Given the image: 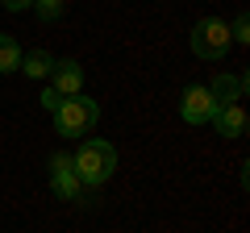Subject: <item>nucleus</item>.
I'll use <instances>...</instances> for the list:
<instances>
[{
  "label": "nucleus",
  "instance_id": "obj_3",
  "mask_svg": "<svg viewBox=\"0 0 250 233\" xmlns=\"http://www.w3.org/2000/svg\"><path fill=\"white\" fill-rule=\"evenodd\" d=\"M192 54L196 58H205V63H217V58H225L229 54V46H233V38H229V25H225L221 17H200L196 25H192Z\"/></svg>",
  "mask_w": 250,
  "mask_h": 233
},
{
  "label": "nucleus",
  "instance_id": "obj_12",
  "mask_svg": "<svg viewBox=\"0 0 250 233\" xmlns=\"http://www.w3.org/2000/svg\"><path fill=\"white\" fill-rule=\"evenodd\" d=\"M34 9H38V17H42V21H54L62 13V0H34Z\"/></svg>",
  "mask_w": 250,
  "mask_h": 233
},
{
  "label": "nucleus",
  "instance_id": "obj_9",
  "mask_svg": "<svg viewBox=\"0 0 250 233\" xmlns=\"http://www.w3.org/2000/svg\"><path fill=\"white\" fill-rule=\"evenodd\" d=\"M50 67H54V54H46V50L21 54V71H25L29 79H46V75H50Z\"/></svg>",
  "mask_w": 250,
  "mask_h": 233
},
{
  "label": "nucleus",
  "instance_id": "obj_4",
  "mask_svg": "<svg viewBox=\"0 0 250 233\" xmlns=\"http://www.w3.org/2000/svg\"><path fill=\"white\" fill-rule=\"evenodd\" d=\"M50 188L62 200H80L83 196V183H80V175L71 167V154H54L50 158Z\"/></svg>",
  "mask_w": 250,
  "mask_h": 233
},
{
  "label": "nucleus",
  "instance_id": "obj_13",
  "mask_svg": "<svg viewBox=\"0 0 250 233\" xmlns=\"http://www.w3.org/2000/svg\"><path fill=\"white\" fill-rule=\"evenodd\" d=\"M59 100H62V96H59L54 88H46V92H42V108H46V113H54V108H59Z\"/></svg>",
  "mask_w": 250,
  "mask_h": 233
},
{
  "label": "nucleus",
  "instance_id": "obj_1",
  "mask_svg": "<svg viewBox=\"0 0 250 233\" xmlns=\"http://www.w3.org/2000/svg\"><path fill=\"white\" fill-rule=\"evenodd\" d=\"M71 167H75V175H80L83 188H100V183L113 179V171H117V146L104 142V137H88V142L71 154Z\"/></svg>",
  "mask_w": 250,
  "mask_h": 233
},
{
  "label": "nucleus",
  "instance_id": "obj_5",
  "mask_svg": "<svg viewBox=\"0 0 250 233\" xmlns=\"http://www.w3.org/2000/svg\"><path fill=\"white\" fill-rule=\"evenodd\" d=\"M213 96H208V88H200V83H192V88H184V100H179V116H184L188 125H205L208 116H213Z\"/></svg>",
  "mask_w": 250,
  "mask_h": 233
},
{
  "label": "nucleus",
  "instance_id": "obj_8",
  "mask_svg": "<svg viewBox=\"0 0 250 233\" xmlns=\"http://www.w3.org/2000/svg\"><path fill=\"white\" fill-rule=\"evenodd\" d=\"M250 75H213V83H208V96H213V104H233V100H242V92H246Z\"/></svg>",
  "mask_w": 250,
  "mask_h": 233
},
{
  "label": "nucleus",
  "instance_id": "obj_14",
  "mask_svg": "<svg viewBox=\"0 0 250 233\" xmlns=\"http://www.w3.org/2000/svg\"><path fill=\"white\" fill-rule=\"evenodd\" d=\"M0 4H4L9 13H25V9H34V0H0Z\"/></svg>",
  "mask_w": 250,
  "mask_h": 233
},
{
  "label": "nucleus",
  "instance_id": "obj_2",
  "mask_svg": "<svg viewBox=\"0 0 250 233\" xmlns=\"http://www.w3.org/2000/svg\"><path fill=\"white\" fill-rule=\"evenodd\" d=\"M54 134L59 137H83L96 129L100 121V104L92 96H83V92H75V96H62L59 108H54Z\"/></svg>",
  "mask_w": 250,
  "mask_h": 233
},
{
  "label": "nucleus",
  "instance_id": "obj_10",
  "mask_svg": "<svg viewBox=\"0 0 250 233\" xmlns=\"http://www.w3.org/2000/svg\"><path fill=\"white\" fill-rule=\"evenodd\" d=\"M21 71V46L13 34H0V75H13Z\"/></svg>",
  "mask_w": 250,
  "mask_h": 233
},
{
  "label": "nucleus",
  "instance_id": "obj_7",
  "mask_svg": "<svg viewBox=\"0 0 250 233\" xmlns=\"http://www.w3.org/2000/svg\"><path fill=\"white\" fill-rule=\"evenodd\" d=\"M208 121H213V129L221 137H242V134H246V125H250V121H246V108H242L238 100H233V104H217Z\"/></svg>",
  "mask_w": 250,
  "mask_h": 233
},
{
  "label": "nucleus",
  "instance_id": "obj_6",
  "mask_svg": "<svg viewBox=\"0 0 250 233\" xmlns=\"http://www.w3.org/2000/svg\"><path fill=\"white\" fill-rule=\"evenodd\" d=\"M50 88L59 92V96H75V92H83V67L75 63V58H54Z\"/></svg>",
  "mask_w": 250,
  "mask_h": 233
},
{
  "label": "nucleus",
  "instance_id": "obj_11",
  "mask_svg": "<svg viewBox=\"0 0 250 233\" xmlns=\"http://www.w3.org/2000/svg\"><path fill=\"white\" fill-rule=\"evenodd\" d=\"M229 38L238 46H250V17H246V13H238V21L229 25Z\"/></svg>",
  "mask_w": 250,
  "mask_h": 233
}]
</instances>
